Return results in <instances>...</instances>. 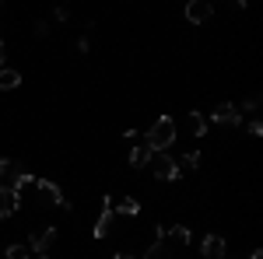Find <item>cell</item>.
<instances>
[{
	"mask_svg": "<svg viewBox=\"0 0 263 259\" xmlns=\"http://www.w3.org/2000/svg\"><path fill=\"white\" fill-rule=\"evenodd\" d=\"M172 140H176V119H172V116H158V119H155V126L147 130V140H144V144H147L155 154H162Z\"/></svg>",
	"mask_w": 263,
	"mask_h": 259,
	"instance_id": "1",
	"label": "cell"
},
{
	"mask_svg": "<svg viewBox=\"0 0 263 259\" xmlns=\"http://www.w3.org/2000/svg\"><path fill=\"white\" fill-rule=\"evenodd\" d=\"M21 172H25V168H18V161L0 158V189H4V193H18ZM18 196H21V193H18Z\"/></svg>",
	"mask_w": 263,
	"mask_h": 259,
	"instance_id": "2",
	"label": "cell"
},
{
	"mask_svg": "<svg viewBox=\"0 0 263 259\" xmlns=\"http://www.w3.org/2000/svg\"><path fill=\"white\" fill-rule=\"evenodd\" d=\"M147 165H151V168H155V175H158V179H165V182H172V179H179L182 172H179V165H176V161L168 158V154H151V161H147Z\"/></svg>",
	"mask_w": 263,
	"mask_h": 259,
	"instance_id": "3",
	"label": "cell"
},
{
	"mask_svg": "<svg viewBox=\"0 0 263 259\" xmlns=\"http://www.w3.org/2000/svg\"><path fill=\"white\" fill-rule=\"evenodd\" d=\"M35 186H39V193H42V196L49 200V203H57L60 210H67V214L74 210V207H70V203L63 200V193H60V186H57V182H49V179H35Z\"/></svg>",
	"mask_w": 263,
	"mask_h": 259,
	"instance_id": "4",
	"label": "cell"
},
{
	"mask_svg": "<svg viewBox=\"0 0 263 259\" xmlns=\"http://www.w3.org/2000/svg\"><path fill=\"white\" fill-rule=\"evenodd\" d=\"M211 14H214L211 0H190V4H186V21H190V25H203Z\"/></svg>",
	"mask_w": 263,
	"mask_h": 259,
	"instance_id": "5",
	"label": "cell"
},
{
	"mask_svg": "<svg viewBox=\"0 0 263 259\" xmlns=\"http://www.w3.org/2000/svg\"><path fill=\"white\" fill-rule=\"evenodd\" d=\"M211 119L221 123V126H239V123H242V112H239V109H235L232 102H221V105H218V109L211 112Z\"/></svg>",
	"mask_w": 263,
	"mask_h": 259,
	"instance_id": "6",
	"label": "cell"
},
{
	"mask_svg": "<svg viewBox=\"0 0 263 259\" xmlns=\"http://www.w3.org/2000/svg\"><path fill=\"white\" fill-rule=\"evenodd\" d=\"M53 245H57V228H46V231H39V235H32V242H28V252H39V256H46Z\"/></svg>",
	"mask_w": 263,
	"mask_h": 259,
	"instance_id": "7",
	"label": "cell"
},
{
	"mask_svg": "<svg viewBox=\"0 0 263 259\" xmlns=\"http://www.w3.org/2000/svg\"><path fill=\"white\" fill-rule=\"evenodd\" d=\"M224 252H228V245H224L221 235H207V238L200 242V256L203 259H224Z\"/></svg>",
	"mask_w": 263,
	"mask_h": 259,
	"instance_id": "8",
	"label": "cell"
},
{
	"mask_svg": "<svg viewBox=\"0 0 263 259\" xmlns=\"http://www.w3.org/2000/svg\"><path fill=\"white\" fill-rule=\"evenodd\" d=\"M112 196H102V214H99V224H95V238H105L109 235V224H112Z\"/></svg>",
	"mask_w": 263,
	"mask_h": 259,
	"instance_id": "9",
	"label": "cell"
},
{
	"mask_svg": "<svg viewBox=\"0 0 263 259\" xmlns=\"http://www.w3.org/2000/svg\"><path fill=\"white\" fill-rule=\"evenodd\" d=\"M165 245H190V228L186 224H176V228H165Z\"/></svg>",
	"mask_w": 263,
	"mask_h": 259,
	"instance_id": "10",
	"label": "cell"
},
{
	"mask_svg": "<svg viewBox=\"0 0 263 259\" xmlns=\"http://www.w3.org/2000/svg\"><path fill=\"white\" fill-rule=\"evenodd\" d=\"M18 207H21L18 193H4V189H0V221L11 217V214H18Z\"/></svg>",
	"mask_w": 263,
	"mask_h": 259,
	"instance_id": "11",
	"label": "cell"
},
{
	"mask_svg": "<svg viewBox=\"0 0 263 259\" xmlns=\"http://www.w3.org/2000/svg\"><path fill=\"white\" fill-rule=\"evenodd\" d=\"M112 210H120V214H126V217H137V214H141V203H137L134 196H123V200L112 196Z\"/></svg>",
	"mask_w": 263,
	"mask_h": 259,
	"instance_id": "12",
	"label": "cell"
},
{
	"mask_svg": "<svg viewBox=\"0 0 263 259\" xmlns=\"http://www.w3.org/2000/svg\"><path fill=\"white\" fill-rule=\"evenodd\" d=\"M21 84V74L11 70V67H0V91H14Z\"/></svg>",
	"mask_w": 263,
	"mask_h": 259,
	"instance_id": "13",
	"label": "cell"
},
{
	"mask_svg": "<svg viewBox=\"0 0 263 259\" xmlns=\"http://www.w3.org/2000/svg\"><path fill=\"white\" fill-rule=\"evenodd\" d=\"M151 154H155V151H151L147 144H137V147L130 151V165H134V168H144V165L151 161Z\"/></svg>",
	"mask_w": 263,
	"mask_h": 259,
	"instance_id": "14",
	"label": "cell"
},
{
	"mask_svg": "<svg viewBox=\"0 0 263 259\" xmlns=\"http://www.w3.org/2000/svg\"><path fill=\"white\" fill-rule=\"evenodd\" d=\"M186 123H190L193 137H203V133H207V116H203V112H186Z\"/></svg>",
	"mask_w": 263,
	"mask_h": 259,
	"instance_id": "15",
	"label": "cell"
},
{
	"mask_svg": "<svg viewBox=\"0 0 263 259\" xmlns=\"http://www.w3.org/2000/svg\"><path fill=\"white\" fill-rule=\"evenodd\" d=\"M144 259H168V245H165L162 238H155V245L147 249V256Z\"/></svg>",
	"mask_w": 263,
	"mask_h": 259,
	"instance_id": "16",
	"label": "cell"
},
{
	"mask_svg": "<svg viewBox=\"0 0 263 259\" xmlns=\"http://www.w3.org/2000/svg\"><path fill=\"white\" fill-rule=\"evenodd\" d=\"M176 165H179V172H182V168H186V172H190V168H197V165H200V151L182 154V161H176Z\"/></svg>",
	"mask_w": 263,
	"mask_h": 259,
	"instance_id": "17",
	"label": "cell"
},
{
	"mask_svg": "<svg viewBox=\"0 0 263 259\" xmlns=\"http://www.w3.org/2000/svg\"><path fill=\"white\" fill-rule=\"evenodd\" d=\"M7 259H28L32 252H28V245H7V252H4Z\"/></svg>",
	"mask_w": 263,
	"mask_h": 259,
	"instance_id": "18",
	"label": "cell"
},
{
	"mask_svg": "<svg viewBox=\"0 0 263 259\" xmlns=\"http://www.w3.org/2000/svg\"><path fill=\"white\" fill-rule=\"evenodd\" d=\"M249 133H253V137H260V133H263V123L253 119V123H249Z\"/></svg>",
	"mask_w": 263,
	"mask_h": 259,
	"instance_id": "19",
	"label": "cell"
},
{
	"mask_svg": "<svg viewBox=\"0 0 263 259\" xmlns=\"http://www.w3.org/2000/svg\"><path fill=\"white\" fill-rule=\"evenodd\" d=\"M116 259H134V256H126V252H116Z\"/></svg>",
	"mask_w": 263,
	"mask_h": 259,
	"instance_id": "20",
	"label": "cell"
},
{
	"mask_svg": "<svg viewBox=\"0 0 263 259\" xmlns=\"http://www.w3.org/2000/svg\"><path fill=\"white\" fill-rule=\"evenodd\" d=\"M0 63H4V39H0Z\"/></svg>",
	"mask_w": 263,
	"mask_h": 259,
	"instance_id": "21",
	"label": "cell"
},
{
	"mask_svg": "<svg viewBox=\"0 0 263 259\" xmlns=\"http://www.w3.org/2000/svg\"><path fill=\"white\" fill-rule=\"evenodd\" d=\"M39 259H49V256H39Z\"/></svg>",
	"mask_w": 263,
	"mask_h": 259,
	"instance_id": "22",
	"label": "cell"
}]
</instances>
